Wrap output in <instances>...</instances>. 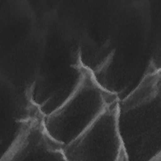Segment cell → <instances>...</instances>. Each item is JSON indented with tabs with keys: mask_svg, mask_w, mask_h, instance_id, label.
Wrapping results in <instances>:
<instances>
[{
	"mask_svg": "<svg viewBox=\"0 0 161 161\" xmlns=\"http://www.w3.org/2000/svg\"><path fill=\"white\" fill-rule=\"evenodd\" d=\"M161 74L152 61L136 87L118 101L117 123L128 160H161Z\"/></svg>",
	"mask_w": 161,
	"mask_h": 161,
	"instance_id": "obj_1",
	"label": "cell"
},
{
	"mask_svg": "<svg viewBox=\"0 0 161 161\" xmlns=\"http://www.w3.org/2000/svg\"><path fill=\"white\" fill-rule=\"evenodd\" d=\"M118 101L108 105L82 133L65 145L66 160H128L118 127Z\"/></svg>",
	"mask_w": 161,
	"mask_h": 161,
	"instance_id": "obj_3",
	"label": "cell"
},
{
	"mask_svg": "<svg viewBox=\"0 0 161 161\" xmlns=\"http://www.w3.org/2000/svg\"><path fill=\"white\" fill-rule=\"evenodd\" d=\"M78 81L67 99L47 116L44 123L48 133L66 145L84 131L118 96L97 81L81 61L76 65Z\"/></svg>",
	"mask_w": 161,
	"mask_h": 161,
	"instance_id": "obj_2",
	"label": "cell"
},
{
	"mask_svg": "<svg viewBox=\"0 0 161 161\" xmlns=\"http://www.w3.org/2000/svg\"><path fill=\"white\" fill-rule=\"evenodd\" d=\"M44 118L40 112L25 118L1 160H66L65 145L48 133Z\"/></svg>",
	"mask_w": 161,
	"mask_h": 161,
	"instance_id": "obj_4",
	"label": "cell"
}]
</instances>
